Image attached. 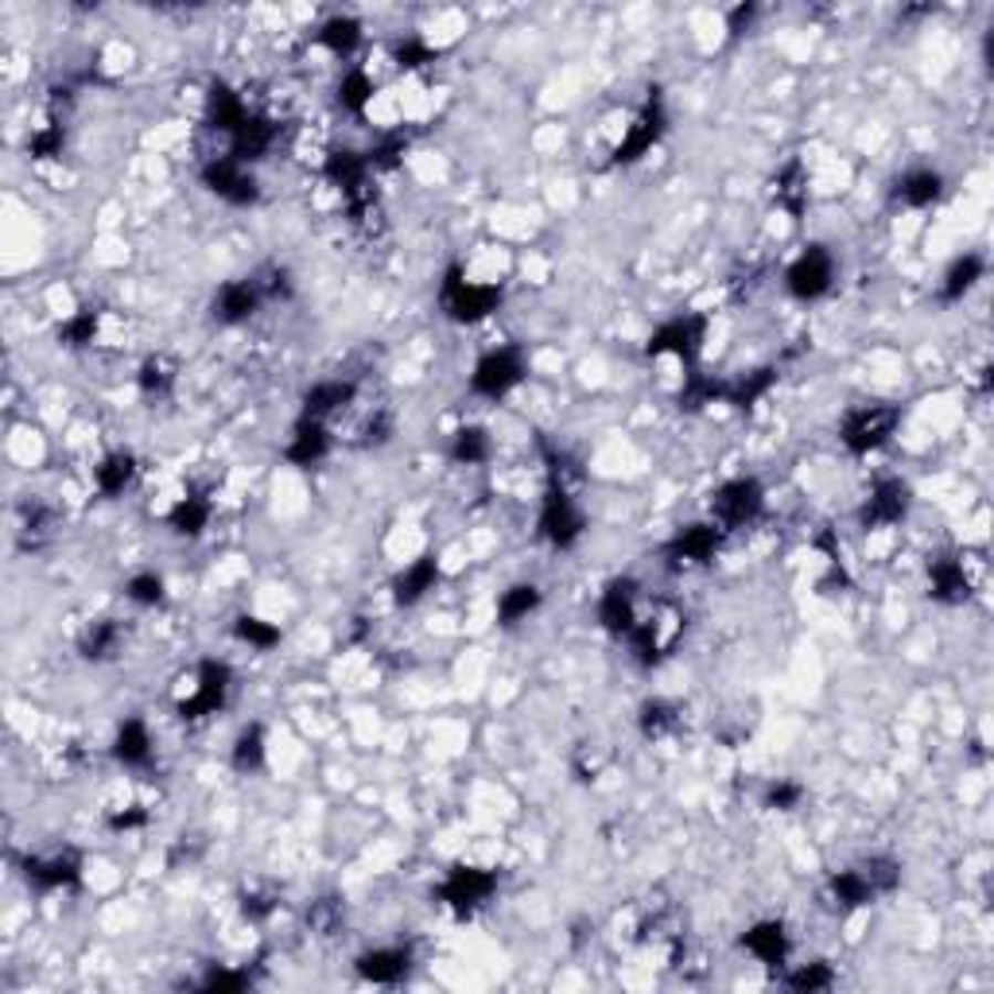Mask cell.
Wrapping results in <instances>:
<instances>
[{"mask_svg":"<svg viewBox=\"0 0 994 994\" xmlns=\"http://www.w3.org/2000/svg\"><path fill=\"white\" fill-rule=\"evenodd\" d=\"M28 151H32L35 159H51V156H59V151H63V128H59V125L40 128V133H35L32 140H28Z\"/></svg>","mask_w":994,"mask_h":994,"instance_id":"50","label":"cell"},{"mask_svg":"<svg viewBox=\"0 0 994 994\" xmlns=\"http://www.w3.org/2000/svg\"><path fill=\"white\" fill-rule=\"evenodd\" d=\"M525 354L517 346H502V350H490L478 358L474 374H470V389L485 400H502L525 381Z\"/></svg>","mask_w":994,"mask_h":994,"instance_id":"4","label":"cell"},{"mask_svg":"<svg viewBox=\"0 0 994 994\" xmlns=\"http://www.w3.org/2000/svg\"><path fill=\"white\" fill-rule=\"evenodd\" d=\"M326 179L338 187V191L346 195V199H354V195L366 191L369 184V171H374V164H369V156H362V151H335V156H326Z\"/></svg>","mask_w":994,"mask_h":994,"instance_id":"17","label":"cell"},{"mask_svg":"<svg viewBox=\"0 0 994 994\" xmlns=\"http://www.w3.org/2000/svg\"><path fill=\"white\" fill-rule=\"evenodd\" d=\"M598 621L603 629H610L614 637H626L637 626V583L634 579H614L598 598Z\"/></svg>","mask_w":994,"mask_h":994,"instance_id":"14","label":"cell"},{"mask_svg":"<svg viewBox=\"0 0 994 994\" xmlns=\"http://www.w3.org/2000/svg\"><path fill=\"white\" fill-rule=\"evenodd\" d=\"M338 102L350 113H366V105L374 102V79L366 71H350L338 82Z\"/></svg>","mask_w":994,"mask_h":994,"instance_id":"39","label":"cell"},{"mask_svg":"<svg viewBox=\"0 0 994 994\" xmlns=\"http://www.w3.org/2000/svg\"><path fill=\"white\" fill-rule=\"evenodd\" d=\"M536 606H541V587H536V583H513V587L502 590V598H498V621H502V626H517V621H525L529 614H536Z\"/></svg>","mask_w":994,"mask_h":994,"instance_id":"29","label":"cell"},{"mask_svg":"<svg viewBox=\"0 0 994 994\" xmlns=\"http://www.w3.org/2000/svg\"><path fill=\"white\" fill-rule=\"evenodd\" d=\"M210 513H215V505H210L207 498H184V502L171 510L168 525L176 529L179 536H202V529L210 525Z\"/></svg>","mask_w":994,"mask_h":994,"instance_id":"36","label":"cell"},{"mask_svg":"<svg viewBox=\"0 0 994 994\" xmlns=\"http://www.w3.org/2000/svg\"><path fill=\"white\" fill-rule=\"evenodd\" d=\"M715 400H726V381H715L708 374H688L684 389H680V405L684 408H703V405H715Z\"/></svg>","mask_w":994,"mask_h":994,"instance_id":"38","label":"cell"},{"mask_svg":"<svg viewBox=\"0 0 994 994\" xmlns=\"http://www.w3.org/2000/svg\"><path fill=\"white\" fill-rule=\"evenodd\" d=\"M230 684H233V672L226 660H202L199 677H195V692L179 703V715L184 719L218 715L226 708V700H230Z\"/></svg>","mask_w":994,"mask_h":994,"instance_id":"9","label":"cell"},{"mask_svg":"<svg viewBox=\"0 0 994 994\" xmlns=\"http://www.w3.org/2000/svg\"><path fill=\"white\" fill-rule=\"evenodd\" d=\"M261 303H264V295H261V287H257V280H226L215 295V318L226 326H238V323H245Z\"/></svg>","mask_w":994,"mask_h":994,"instance_id":"15","label":"cell"},{"mask_svg":"<svg viewBox=\"0 0 994 994\" xmlns=\"http://www.w3.org/2000/svg\"><path fill=\"white\" fill-rule=\"evenodd\" d=\"M909 502H913V490L901 478H882V482L870 490L867 505H862V525L867 529H882V525H898L909 513Z\"/></svg>","mask_w":994,"mask_h":994,"instance_id":"13","label":"cell"},{"mask_svg":"<svg viewBox=\"0 0 994 994\" xmlns=\"http://www.w3.org/2000/svg\"><path fill=\"white\" fill-rule=\"evenodd\" d=\"M202 986H207V991H245L249 975L245 971H210Z\"/></svg>","mask_w":994,"mask_h":994,"instance_id":"51","label":"cell"},{"mask_svg":"<svg viewBox=\"0 0 994 994\" xmlns=\"http://www.w3.org/2000/svg\"><path fill=\"white\" fill-rule=\"evenodd\" d=\"M836 983V975H831V967L827 963H804V967H796L793 975H788V986L801 994H812V991H827V986Z\"/></svg>","mask_w":994,"mask_h":994,"instance_id":"47","label":"cell"},{"mask_svg":"<svg viewBox=\"0 0 994 994\" xmlns=\"http://www.w3.org/2000/svg\"><path fill=\"white\" fill-rule=\"evenodd\" d=\"M439 303H443L447 318H454V323H482L485 315L498 311L502 292L493 284H474V280L462 276L459 264H451L443 284H439Z\"/></svg>","mask_w":994,"mask_h":994,"instance_id":"1","label":"cell"},{"mask_svg":"<svg viewBox=\"0 0 994 994\" xmlns=\"http://www.w3.org/2000/svg\"><path fill=\"white\" fill-rule=\"evenodd\" d=\"M331 454V431H326L323 420H300L284 447V459L292 467H315Z\"/></svg>","mask_w":994,"mask_h":994,"instance_id":"16","label":"cell"},{"mask_svg":"<svg viewBox=\"0 0 994 994\" xmlns=\"http://www.w3.org/2000/svg\"><path fill=\"white\" fill-rule=\"evenodd\" d=\"M742 948H746L750 955H754L757 963H770V967H777V963L788 960V932L781 921H757L754 929L742 937Z\"/></svg>","mask_w":994,"mask_h":994,"instance_id":"23","label":"cell"},{"mask_svg":"<svg viewBox=\"0 0 994 994\" xmlns=\"http://www.w3.org/2000/svg\"><path fill=\"white\" fill-rule=\"evenodd\" d=\"M230 765L238 773H257L264 765V731L261 726H245V731L233 739V750H230Z\"/></svg>","mask_w":994,"mask_h":994,"instance_id":"35","label":"cell"},{"mask_svg":"<svg viewBox=\"0 0 994 994\" xmlns=\"http://www.w3.org/2000/svg\"><path fill=\"white\" fill-rule=\"evenodd\" d=\"M202 184L222 202H230V207H253L261 199V187H257V176L249 171V164H241L233 156L210 159L207 168H202Z\"/></svg>","mask_w":994,"mask_h":994,"instance_id":"8","label":"cell"},{"mask_svg":"<svg viewBox=\"0 0 994 994\" xmlns=\"http://www.w3.org/2000/svg\"><path fill=\"white\" fill-rule=\"evenodd\" d=\"M929 579H932V598H940V603H963L967 598V575H963L960 559H937Z\"/></svg>","mask_w":994,"mask_h":994,"instance_id":"30","label":"cell"},{"mask_svg":"<svg viewBox=\"0 0 994 994\" xmlns=\"http://www.w3.org/2000/svg\"><path fill=\"white\" fill-rule=\"evenodd\" d=\"M133 478H136V459L128 451L105 454V459L97 462V470H94L97 493H105V498H117V493H125L128 485H133Z\"/></svg>","mask_w":994,"mask_h":994,"instance_id":"28","label":"cell"},{"mask_svg":"<svg viewBox=\"0 0 994 994\" xmlns=\"http://www.w3.org/2000/svg\"><path fill=\"white\" fill-rule=\"evenodd\" d=\"M151 731L144 719H125L117 731V739H113V757H117L125 770H144V765L151 762Z\"/></svg>","mask_w":994,"mask_h":994,"instance_id":"20","label":"cell"},{"mask_svg":"<svg viewBox=\"0 0 994 994\" xmlns=\"http://www.w3.org/2000/svg\"><path fill=\"white\" fill-rule=\"evenodd\" d=\"M677 726V708L665 700H649L641 708V731L645 739H660V734H669Z\"/></svg>","mask_w":994,"mask_h":994,"instance_id":"45","label":"cell"},{"mask_svg":"<svg viewBox=\"0 0 994 994\" xmlns=\"http://www.w3.org/2000/svg\"><path fill=\"white\" fill-rule=\"evenodd\" d=\"M164 590L168 587H164V579H159L156 572H140L125 583V598L136 606H159L164 603Z\"/></svg>","mask_w":994,"mask_h":994,"instance_id":"43","label":"cell"},{"mask_svg":"<svg viewBox=\"0 0 994 994\" xmlns=\"http://www.w3.org/2000/svg\"><path fill=\"white\" fill-rule=\"evenodd\" d=\"M272 144H276V125L264 121V117H257V113H249L245 125L230 136V156L241 159V164H253V159H261Z\"/></svg>","mask_w":994,"mask_h":994,"instance_id":"24","label":"cell"},{"mask_svg":"<svg viewBox=\"0 0 994 994\" xmlns=\"http://www.w3.org/2000/svg\"><path fill=\"white\" fill-rule=\"evenodd\" d=\"M773 385H777V369H754V374L739 377V381H726V405L754 408Z\"/></svg>","mask_w":994,"mask_h":994,"instance_id":"31","label":"cell"},{"mask_svg":"<svg viewBox=\"0 0 994 994\" xmlns=\"http://www.w3.org/2000/svg\"><path fill=\"white\" fill-rule=\"evenodd\" d=\"M24 878L35 893L71 890L82 878V855L79 851H55V855H32L24 859Z\"/></svg>","mask_w":994,"mask_h":994,"instance_id":"12","label":"cell"},{"mask_svg":"<svg viewBox=\"0 0 994 994\" xmlns=\"http://www.w3.org/2000/svg\"><path fill=\"white\" fill-rule=\"evenodd\" d=\"M831 284H836V257L827 253L824 245H808L785 272L788 295H796V300H804V303L824 300V295L831 292Z\"/></svg>","mask_w":994,"mask_h":994,"instance_id":"7","label":"cell"},{"mask_svg":"<svg viewBox=\"0 0 994 994\" xmlns=\"http://www.w3.org/2000/svg\"><path fill=\"white\" fill-rule=\"evenodd\" d=\"M719 541H723L719 525H688L669 541V556L684 559V564H708L719 552Z\"/></svg>","mask_w":994,"mask_h":994,"instance_id":"18","label":"cell"},{"mask_svg":"<svg viewBox=\"0 0 994 994\" xmlns=\"http://www.w3.org/2000/svg\"><path fill=\"white\" fill-rule=\"evenodd\" d=\"M318 43H323L331 55H354V48L362 43V24L354 17H335L326 20L323 32H318Z\"/></svg>","mask_w":994,"mask_h":994,"instance_id":"33","label":"cell"},{"mask_svg":"<svg viewBox=\"0 0 994 994\" xmlns=\"http://www.w3.org/2000/svg\"><path fill=\"white\" fill-rule=\"evenodd\" d=\"M862 875H867L870 890H875V898H882V893H893L901 886V867L893 859H870L867 867H862Z\"/></svg>","mask_w":994,"mask_h":994,"instance_id":"46","label":"cell"},{"mask_svg":"<svg viewBox=\"0 0 994 994\" xmlns=\"http://www.w3.org/2000/svg\"><path fill=\"white\" fill-rule=\"evenodd\" d=\"M82 657L86 660H109L121 649V626L113 618H102L82 634Z\"/></svg>","mask_w":994,"mask_h":994,"instance_id":"34","label":"cell"},{"mask_svg":"<svg viewBox=\"0 0 994 994\" xmlns=\"http://www.w3.org/2000/svg\"><path fill=\"white\" fill-rule=\"evenodd\" d=\"M901 412L890 405H862V408H851V412L844 416V428H839V439H844V447L851 454H870L878 451V447L890 443L893 428H898Z\"/></svg>","mask_w":994,"mask_h":994,"instance_id":"2","label":"cell"},{"mask_svg":"<svg viewBox=\"0 0 994 994\" xmlns=\"http://www.w3.org/2000/svg\"><path fill=\"white\" fill-rule=\"evenodd\" d=\"M703 338H708V315L688 311V315H677V318H669V323H660L649 335V343H645V354H649V358L677 354L680 362L692 366L695 354L703 350Z\"/></svg>","mask_w":994,"mask_h":994,"instance_id":"6","label":"cell"},{"mask_svg":"<svg viewBox=\"0 0 994 994\" xmlns=\"http://www.w3.org/2000/svg\"><path fill=\"white\" fill-rule=\"evenodd\" d=\"M983 272H986V261L979 253L955 257L952 269L944 272V284H940V300H944V303H960L963 295H967L971 287L983 280Z\"/></svg>","mask_w":994,"mask_h":994,"instance_id":"27","label":"cell"},{"mask_svg":"<svg viewBox=\"0 0 994 994\" xmlns=\"http://www.w3.org/2000/svg\"><path fill=\"white\" fill-rule=\"evenodd\" d=\"M354 400V385L335 377V381H315L307 393H303V412L300 420H323L326 416H335L338 408H346Z\"/></svg>","mask_w":994,"mask_h":994,"instance_id":"19","label":"cell"},{"mask_svg":"<svg viewBox=\"0 0 994 994\" xmlns=\"http://www.w3.org/2000/svg\"><path fill=\"white\" fill-rule=\"evenodd\" d=\"M665 133H669V109H665L660 90H652L649 102H645V109H641V117L629 125L626 140H621L618 151H614V164H634V159H641L652 144H660V136Z\"/></svg>","mask_w":994,"mask_h":994,"instance_id":"11","label":"cell"},{"mask_svg":"<svg viewBox=\"0 0 994 994\" xmlns=\"http://www.w3.org/2000/svg\"><path fill=\"white\" fill-rule=\"evenodd\" d=\"M940 195H944V176L932 168H913L898 179V202H906V207H913V210L932 207Z\"/></svg>","mask_w":994,"mask_h":994,"instance_id":"25","label":"cell"},{"mask_svg":"<svg viewBox=\"0 0 994 994\" xmlns=\"http://www.w3.org/2000/svg\"><path fill=\"white\" fill-rule=\"evenodd\" d=\"M207 113H210V125H215L218 133H226V136H233V133H238V128L249 121V105H245V97H241L238 90L226 86V82H215V86H210Z\"/></svg>","mask_w":994,"mask_h":994,"instance_id":"22","label":"cell"},{"mask_svg":"<svg viewBox=\"0 0 994 994\" xmlns=\"http://www.w3.org/2000/svg\"><path fill=\"white\" fill-rule=\"evenodd\" d=\"M493 451L490 436H485V428H459L451 439V459L462 462V467H478V462H485Z\"/></svg>","mask_w":994,"mask_h":994,"instance_id":"37","label":"cell"},{"mask_svg":"<svg viewBox=\"0 0 994 994\" xmlns=\"http://www.w3.org/2000/svg\"><path fill=\"white\" fill-rule=\"evenodd\" d=\"M144 812L140 808H133V812H117V816H109V827L113 831H133V827H144Z\"/></svg>","mask_w":994,"mask_h":994,"instance_id":"52","label":"cell"},{"mask_svg":"<svg viewBox=\"0 0 994 994\" xmlns=\"http://www.w3.org/2000/svg\"><path fill=\"white\" fill-rule=\"evenodd\" d=\"M136 385H140V393H148V397H164V393L176 385V366H171L168 358H148L140 366V374H136Z\"/></svg>","mask_w":994,"mask_h":994,"instance_id":"41","label":"cell"},{"mask_svg":"<svg viewBox=\"0 0 994 994\" xmlns=\"http://www.w3.org/2000/svg\"><path fill=\"white\" fill-rule=\"evenodd\" d=\"M777 202L788 210V215H804V202H808V187H804L801 168H785V176L777 179Z\"/></svg>","mask_w":994,"mask_h":994,"instance_id":"44","label":"cell"},{"mask_svg":"<svg viewBox=\"0 0 994 994\" xmlns=\"http://www.w3.org/2000/svg\"><path fill=\"white\" fill-rule=\"evenodd\" d=\"M97 335V311L82 307L79 315H71L63 326H59V343L71 346V350H82V346H90Z\"/></svg>","mask_w":994,"mask_h":994,"instance_id":"40","label":"cell"},{"mask_svg":"<svg viewBox=\"0 0 994 994\" xmlns=\"http://www.w3.org/2000/svg\"><path fill=\"white\" fill-rule=\"evenodd\" d=\"M436 583H439V559L436 556H420L397 575V583H393V598H397L400 606H416L423 595H428V590H436Z\"/></svg>","mask_w":994,"mask_h":994,"instance_id":"21","label":"cell"},{"mask_svg":"<svg viewBox=\"0 0 994 994\" xmlns=\"http://www.w3.org/2000/svg\"><path fill=\"white\" fill-rule=\"evenodd\" d=\"M408 971V952L405 948H374V952L358 955V975L369 983H397Z\"/></svg>","mask_w":994,"mask_h":994,"instance_id":"26","label":"cell"},{"mask_svg":"<svg viewBox=\"0 0 994 994\" xmlns=\"http://www.w3.org/2000/svg\"><path fill=\"white\" fill-rule=\"evenodd\" d=\"M801 801H804V785L801 781H773L770 785V793H765V808H773V812H793V808H801Z\"/></svg>","mask_w":994,"mask_h":994,"instance_id":"48","label":"cell"},{"mask_svg":"<svg viewBox=\"0 0 994 994\" xmlns=\"http://www.w3.org/2000/svg\"><path fill=\"white\" fill-rule=\"evenodd\" d=\"M765 513V490L754 478H731L711 498V517L719 529H746Z\"/></svg>","mask_w":994,"mask_h":994,"instance_id":"5","label":"cell"},{"mask_svg":"<svg viewBox=\"0 0 994 994\" xmlns=\"http://www.w3.org/2000/svg\"><path fill=\"white\" fill-rule=\"evenodd\" d=\"M498 893V875L485 867H454L439 886V898L454 909V913H474L478 906Z\"/></svg>","mask_w":994,"mask_h":994,"instance_id":"10","label":"cell"},{"mask_svg":"<svg viewBox=\"0 0 994 994\" xmlns=\"http://www.w3.org/2000/svg\"><path fill=\"white\" fill-rule=\"evenodd\" d=\"M397 63L405 66V71H420V66L436 63V51H431L423 40H405L397 48Z\"/></svg>","mask_w":994,"mask_h":994,"instance_id":"49","label":"cell"},{"mask_svg":"<svg viewBox=\"0 0 994 994\" xmlns=\"http://www.w3.org/2000/svg\"><path fill=\"white\" fill-rule=\"evenodd\" d=\"M233 634H238V641L253 645V649H272V645L280 641V629L264 618H253V614H241V618L233 621Z\"/></svg>","mask_w":994,"mask_h":994,"instance_id":"42","label":"cell"},{"mask_svg":"<svg viewBox=\"0 0 994 994\" xmlns=\"http://www.w3.org/2000/svg\"><path fill=\"white\" fill-rule=\"evenodd\" d=\"M831 898H836L844 909H862V906L875 901V890H870L862 867L859 870H839V875H831Z\"/></svg>","mask_w":994,"mask_h":994,"instance_id":"32","label":"cell"},{"mask_svg":"<svg viewBox=\"0 0 994 994\" xmlns=\"http://www.w3.org/2000/svg\"><path fill=\"white\" fill-rule=\"evenodd\" d=\"M536 529H541V536L552 544V548L567 552V548L579 544L583 533H587V517H583V510L575 505V498L564 490V485H548Z\"/></svg>","mask_w":994,"mask_h":994,"instance_id":"3","label":"cell"}]
</instances>
